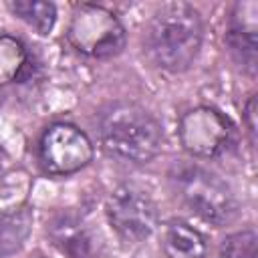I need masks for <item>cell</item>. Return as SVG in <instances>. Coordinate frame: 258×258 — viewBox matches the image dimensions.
<instances>
[{
  "instance_id": "obj_1",
  "label": "cell",
  "mask_w": 258,
  "mask_h": 258,
  "mask_svg": "<svg viewBox=\"0 0 258 258\" xmlns=\"http://www.w3.org/2000/svg\"><path fill=\"white\" fill-rule=\"evenodd\" d=\"M204 22L187 2H165L149 18L145 48L155 67L167 73L187 71L200 54Z\"/></svg>"
},
{
  "instance_id": "obj_2",
  "label": "cell",
  "mask_w": 258,
  "mask_h": 258,
  "mask_svg": "<svg viewBox=\"0 0 258 258\" xmlns=\"http://www.w3.org/2000/svg\"><path fill=\"white\" fill-rule=\"evenodd\" d=\"M99 141L107 155L133 165L155 159L163 147L161 123L141 105L117 101L99 117Z\"/></svg>"
},
{
  "instance_id": "obj_3",
  "label": "cell",
  "mask_w": 258,
  "mask_h": 258,
  "mask_svg": "<svg viewBox=\"0 0 258 258\" xmlns=\"http://www.w3.org/2000/svg\"><path fill=\"white\" fill-rule=\"evenodd\" d=\"M169 183L179 202L200 220L212 226H226L238 216V200L232 187L214 171L189 161L169 169Z\"/></svg>"
},
{
  "instance_id": "obj_4",
  "label": "cell",
  "mask_w": 258,
  "mask_h": 258,
  "mask_svg": "<svg viewBox=\"0 0 258 258\" xmlns=\"http://www.w3.org/2000/svg\"><path fill=\"white\" fill-rule=\"evenodd\" d=\"M69 44L91 58H113L123 52L127 32L119 16L101 4H77L67 28Z\"/></svg>"
},
{
  "instance_id": "obj_5",
  "label": "cell",
  "mask_w": 258,
  "mask_h": 258,
  "mask_svg": "<svg viewBox=\"0 0 258 258\" xmlns=\"http://www.w3.org/2000/svg\"><path fill=\"white\" fill-rule=\"evenodd\" d=\"M105 214L113 232L125 242H143L159 226L157 204L145 189L131 183H123L109 194Z\"/></svg>"
},
{
  "instance_id": "obj_6",
  "label": "cell",
  "mask_w": 258,
  "mask_h": 258,
  "mask_svg": "<svg viewBox=\"0 0 258 258\" xmlns=\"http://www.w3.org/2000/svg\"><path fill=\"white\" fill-rule=\"evenodd\" d=\"M93 153L89 135L67 121L48 125L38 141L40 167L52 177H67L81 171L91 163Z\"/></svg>"
},
{
  "instance_id": "obj_7",
  "label": "cell",
  "mask_w": 258,
  "mask_h": 258,
  "mask_svg": "<svg viewBox=\"0 0 258 258\" xmlns=\"http://www.w3.org/2000/svg\"><path fill=\"white\" fill-rule=\"evenodd\" d=\"M177 137L191 157L214 159L234 143V125L216 107L200 105L179 117Z\"/></svg>"
},
{
  "instance_id": "obj_8",
  "label": "cell",
  "mask_w": 258,
  "mask_h": 258,
  "mask_svg": "<svg viewBox=\"0 0 258 258\" xmlns=\"http://www.w3.org/2000/svg\"><path fill=\"white\" fill-rule=\"evenodd\" d=\"M256 30H258V2L238 0L228 18L226 44L238 64L254 77L256 73Z\"/></svg>"
},
{
  "instance_id": "obj_9",
  "label": "cell",
  "mask_w": 258,
  "mask_h": 258,
  "mask_svg": "<svg viewBox=\"0 0 258 258\" xmlns=\"http://www.w3.org/2000/svg\"><path fill=\"white\" fill-rule=\"evenodd\" d=\"M46 236L67 258H95L97 254V244L91 230L79 216L71 212L52 216L46 226Z\"/></svg>"
},
{
  "instance_id": "obj_10",
  "label": "cell",
  "mask_w": 258,
  "mask_h": 258,
  "mask_svg": "<svg viewBox=\"0 0 258 258\" xmlns=\"http://www.w3.org/2000/svg\"><path fill=\"white\" fill-rule=\"evenodd\" d=\"M161 248L167 258H206L208 242L200 230L183 220H169L161 234Z\"/></svg>"
},
{
  "instance_id": "obj_11",
  "label": "cell",
  "mask_w": 258,
  "mask_h": 258,
  "mask_svg": "<svg viewBox=\"0 0 258 258\" xmlns=\"http://www.w3.org/2000/svg\"><path fill=\"white\" fill-rule=\"evenodd\" d=\"M34 214L30 206H20L0 214V258L16 254L32 232Z\"/></svg>"
},
{
  "instance_id": "obj_12",
  "label": "cell",
  "mask_w": 258,
  "mask_h": 258,
  "mask_svg": "<svg viewBox=\"0 0 258 258\" xmlns=\"http://www.w3.org/2000/svg\"><path fill=\"white\" fill-rule=\"evenodd\" d=\"M6 8L20 18L22 22H26L34 32L46 36L56 22V6L52 2H44V0H12L6 4Z\"/></svg>"
},
{
  "instance_id": "obj_13",
  "label": "cell",
  "mask_w": 258,
  "mask_h": 258,
  "mask_svg": "<svg viewBox=\"0 0 258 258\" xmlns=\"http://www.w3.org/2000/svg\"><path fill=\"white\" fill-rule=\"evenodd\" d=\"M28 64V50L24 42L12 34L0 32V87L18 81Z\"/></svg>"
},
{
  "instance_id": "obj_14",
  "label": "cell",
  "mask_w": 258,
  "mask_h": 258,
  "mask_svg": "<svg viewBox=\"0 0 258 258\" xmlns=\"http://www.w3.org/2000/svg\"><path fill=\"white\" fill-rule=\"evenodd\" d=\"M258 238L252 228L230 234L222 244V258H256Z\"/></svg>"
},
{
  "instance_id": "obj_15",
  "label": "cell",
  "mask_w": 258,
  "mask_h": 258,
  "mask_svg": "<svg viewBox=\"0 0 258 258\" xmlns=\"http://www.w3.org/2000/svg\"><path fill=\"white\" fill-rule=\"evenodd\" d=\"M242 117H244V127L250 135V143H254L256 141V95H252L246 101Z\"/></svg>"
}]
</instances>
